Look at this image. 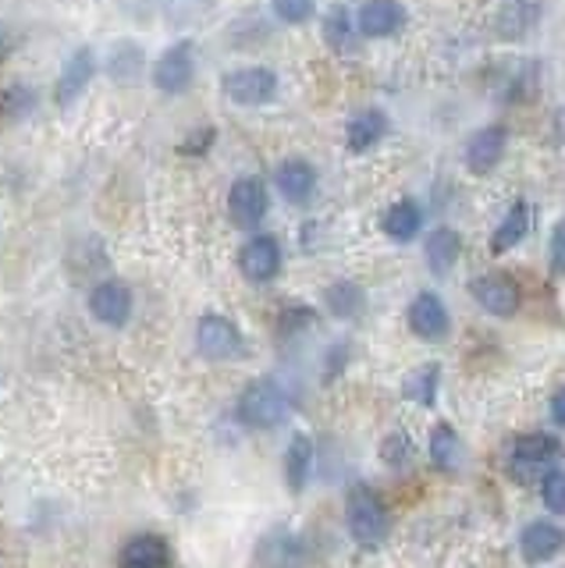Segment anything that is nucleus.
<instances>
[{
  "label": "nucleus",
  "instance_id": "nucleus-1",
  "mask_svg": "<svg viewBox=\"0 0 565 568\" xmlns=\"http://www.w3.org/2000/svg\"><path fill=\"white\" fill-rule=\"evenodd\" d=\"M235 416L250 430H278L292 416V398L274 377H260L242 387V395L235 402Z\"/></svg>",
  "mask_w": 565,
  "mask_h": 568
},
{
  "label": "nucleus",
  "instance_id": "nucleus-2",
  "mask_svg": "<svg viewBox=\"0 0 565 568\" xmlns=\"http://www.w3.org/2000/svg\"><path fill=\"white\" fill-rule=\"evenodd\" d=\"M345 526H349V537L363 550H377L387 540V508L374 487H366V484L349 487Z\"/></svg>",
  "mask_w": 565,
  "mask_h": 568
},
{
  "label": "nucleus",
  "instance_id": "nucleus-3",
  "mask_svg": "<svg viewBox=\"0 0 565 568\" xmlns=\"http://www.w3.org/2000/svg\"><path fill=\"white\" fill-rule=\"evenodd\" d=\"M562 440L555 434H523L519 440H512V448H508V476L516 479V484H541V476L547 469H555L558 466V458H562Z\"/></svg>",
  "mask_w": 565,
  "mask_h": 568
},
{
  "label": "nucleus",
  "instance_id": "nucleus-4",
  "mask_svg": "<svg viewBox=\"0 0 565 568\" xmlns=\"http://www.w3.org/2000/svg\"><path fill=\"white\" fill-rule=\"evenodd\" d=\"M192 342H196V352L210 363H228L245 355V334L224 313H203L196 320V331H192Z\"/></svg>",
  "mask_w": 565,
  "mask_h": 568
},
{
  "label": "nucleus",
  "instance_id": "nucleus-5",
  "mask_svg": "<svg viewBox=\"0 0 565 568\" xmlns=\"http://www.w3.org/2000/svg\"><path fill=\"white\" fill-rule=\"evenodd\" d=\"M153 89L164 97H182L189 93V85L196 82V43L192 40H179L171 43L161 58L153 61Z\"/></svg>",
  "mask_w": 565,
  "mask_h": 568
},
{
  "label": "nucleus",
  "instance_id": "nucleus-6",
  "mask_svg": "<svg viewBox=\"0 0 565 568\" xmlns=\"http://www.w3.org/2000/svg\"><path fill=\"white\" fill-rule=\"evenodd\" d=\"M278 85L281 82L274 75V68H263V64L232 68L221 75V93L235 106H268L278 97Z\"/></svg>",
  "mask_w": 565,
  "mask_h": 568
},
{
  "label": "nucleus",
  "instance_id": "nucleus-7",
  "mask_svg": "<svg viewBox=\"0 0 565 568\" xmlns=\"http://www.w3.org/2000/svg\"><path fill=\"white\" fill-rule=\"evenodd\" d=\"M85 310L103 327H125L135 313V295L125 281H97L85 295Z\"/></svg>",
  "mask_w": 565,
  "mask_h": 568
},
{
  "label": "nucleus",
  "instance_id": "nucleus-8",
  "mask_svg": "<svg viewBox=\"0 0 565 568\" xmlns=\"http://www.w3.org/2000/svg\"><path fill=\"white\" fill-rule=\"evenodd\" d=\"M268 210H271V195L260 178L245 174L228 189V217H232L235 227L256 231L263 224V217H268Z\"/></svg>",
  "mask_w": 565,
  "mask_h": 568
},
{
  "label": "nucleus",
  "instance_id": "nucleus-9",
  "mask_svg": "<svg viewBox=\"0 0 565 568\" xmlns=\"http://www.w3.org/2000/svg\"><path fill=\"white\" fill-rule=\"evenodd\" d=\"M281 263H285V253L274 235H253L239 248V271L253 284H271L281 274Z\"/></svg>",
  "mask_w": 565,
  "mask_h": 568
},
{
  "label": "nucleus",
  "instance_id": "nucleus-10",
  "mask_svg": "<svg viewBox=\"0 0 565 568\" xmlns=\"http://www.w3.org/2000/svg\"><path fill=\"white\" fill-rule=\"evenodd\" d=\"M470 295L481 302V310L498 316V320H508L519 313V284L512 281L508 274H481L470 281Z\"/></svg>",
  "mask_w": 565,
  "mask_h": 568
},
{
  "label": "nucleus",
  "instance_id": "nucleus-11",
  "mask_svg": "<svg viewBox=\"0 0 565 568\" xmlns=\"http://www.w3.org/2000/svg\"><path fill=\"white\" fill-rule=\"evenodd\" d=\"M97 75V53L93 47H75L64 58L61 71H58V85H54V103L58 106H72L85 89H90Z\"/></svg>",
  "mask_w": 565,
  "mask_h": 568
},
{
  "label": "nucleus",
  "instance_id": "nucleus-12",
  "mask_svg": "<svg viewBox=\"0 0 565 568\" xmlns=\"http://www.w3.org/2000/svg\"><path fill=\"white\" fill-rule=\"evenodd\" d=\"M541 18H544L541 0H505V4L494 11L491 29L505 43H519V40H526V36L541 26Z\"/></svg>",
  "mask_w": 565,
  "mask_h": 568
},
{
  "label": "nucleus",
  "instance_id": "nucleus-13",
  "mask_svg": "<svg viewBox=\"0 0 565 568\" xmlns=\"http://www.w3.org/2000/svg\"><path fill=\"white\" fill-rule=\"evenodd\" d=\"M405 8L398 0H363L356 11V32L366 40H387L405 29Z\"/></svg>",
  "mask_w": 565,
  "mask_h": 568
},
{
  "label": "nucleus",
  "instance_id": "nucleus-14",
  "mask_svg": "<svg viewBox=\"0 0 565 568\" xmlns=\"http://www.w3.org/2000/svg\"><path fill=\"white\" fill-rule=\"evenodd\" d=\"M405 320H410V331L423 337V342H441L448 334V310L437 292H416L410 310H405Z\"/></svg>",
  "mask_w": 565,
  "mask_h": 568
},
{
  "label": "nucleus",
  "instance_id": "nucleus-15",
  "mask_svg": "<svg viewBox=\"0 0 565 568\" xmlns=\"http://www.w3.org/2000/svg\"><path fill=\"white\" fill-rule=\"evenodd\" d=\"M256 561H260L263 568H306V561H310V547H306L303 537H299V532L274 529V532H268V537L260 540Z\"/></svg>",
  "mask_w": 565,
  "mask_h": 568
},
{
  "label": "nucleus",
  "instance_id": "nucleus-16",
  "mask_svg": "<svg viewBox=\"0 0 565 568\" xmlns=\"http://www.w3.org/2000/svg\"><path fill=\"white\" fill-rule=\"evenodd\" d=\"M274 189L281 192V200L292 206H306L316 195V168L303 156L281 160L274 171Z\"/></svg>",
  "mask_w": 565,
  "mask_h": 568
},
{
  "label": "nucleus",
  "instance_id": "nucleus-17",
  "mask_svg": "<svg viewBox=\"0 0 565 568\" xmlns=\"http://www.w3.org/2000/svg\"><path fill=\"white\" fill-rule=\"evenodd\" d=\"M505 142H508V132L502 129V124H484V129H476L466 142V150H463L466 168L473 174H491L502 164Z\"/></svg>",
  "mask_w": 565,
  "mask_h": 568
},
{
  "label": "nucleus",
  "instance_id": "nucleus-18",
  "mask_svg": "<svg viewBox=\"0 0 565 568\" xmlns=\"http://www.w3.org/2000/svg\"><path fill=\"white\" fill-rule=\"evenodd\" d=\"M118 568H171V544L161 532H135L121 544Z\"/></svg>",
  "mask_w": 565,
  "mask_h": 568
},
{
  "label": "nucleus",
  "instance_id": "nucleus-19",
  "mask_svg": "<svg viewBox=\"0 0 565 568\" xmlns=\"http://www.w3.org/2000/svg\"><path fill=\"white\" fill-rule=\"evenodd\" d=\"M562 547H565V529L552 519H534V523H526L519 532V550L529 565L552 561Z\"/></svg>",
  "mask_w": 565,
  "mask_h": 568
},
{
  "label": "nucleus",
  "instance_id": "nucleus-20",
  "mask_svg": "<svg viewBox=\"0 0 565 568\" xmlns=\"http://www.w3.org/2000/svg\"><path fill=\"white\" fill-rule=\"evenodd\" d=\"M529 227H534V210H529L526 200H516L508 206L505 213V221L494 227V235H491V253L494 256H505L512 253L526 235H529Z\"/></svg>",
  "mask_w": 565,
  "mask_h": 568
},
{
  "label": "nucleus",
  "instance_id": "nucleus-21",
  "mask_svg": "<svg viewBox=\"0 0 565 568\" xmlns=\"http://www.w3.org/2000/svg\"><path fill=\"white\" fill-rule=\"evenodd\" d=\"M384 135H387V114L377 111V106H366V111L352 114L349 124H345V146H349L352 153L374 150Z\"/></svg>",
  "mask_w": 565,
  "mask_h": 568
},
{
  "label": "nucleus",
  "instance_id": "nucleus-22",
  "mask_svg": "<svg viewBox=\"0 0 565 568\" xmlns=\"http://www.w3.org/2000/svg\"><path fill=\"white\" fill-rule=\"evenodd\" d=\"M463 256V239H458L455 227H434L427 242H423V260H427L431 274L445 277L452 266Z\"/></svg>",
  "mask_w": 565,
  "mask_h": 568
},
{
  "label": "nucleus",
  "instance_id": "nucleus-23",
  "mask_svg": "<svg viewBox=\"0 0 565 568\" xmlns=\"http://www.w3.org/2000/svg\"><path fill=\"white\" fill-rule=\"evenodd\" d=\"M313 462H316V452H313V437L310 434H292L289 448H285V484L292 494H303L310 476H313Z\"/></svg>",
  "mask_w": 565,
  "mask_h": 568
},
{
  "label": "nucleus",
  "instance_id": "nucleus-24",
  "mask_svg": "<svg viewBox=\"0 0 565 568\" xmlns=\"http://www.w3.org/2000/svg\"><path fill=\"white\" fill-rule=\"evenodd\" d=\"M431 462L448 476H455L458 469H463L466 444H463V437H458V430L452 423H437L431 430Z\"/></svg>",
  "mask_w": 565,
  "mask_h": 568
},
{
  "label": "nucleus",
  "instance_id": "nucleus-25",
  "mask_svg": "<svg viewBox=\"0 0 565 568\" xmlns=\"http://www.w3.org/2000/svg\"><path fill=\"white\" fill-rule=\"evenodd\" d=\"M143 71H147V50L139 47L135 40H121L111 47L108 53V75L111 82L118 85H132L143 79Z\"/></svg>",
  "mask_w": 565,
  "mask_h": 568
},
{
  "label": "nucleus",
  "instance_id": "nucleus-26",
  "mask_svg": "<svg viewBox=\"0 0 565 568\" xmlns=\"http://www.w3.org/2000/svg\"><path fill=\"white\" fill-rule=\"evenodd\" d=\"M381 227H384V235L405 245V242H413L420 235V227H423V210L416 200H398L384 210V217H381Z\"/></svg>",
  "mask_w": 565,
  "mask_h": 568
},
{
  "label": "nucleus",
  "instance_id": "nucleus-27",
  "mask_svg": "<svg viewBox=\"0 0 565 568\" xmlns=\"http://www.w3.org/2000/svg\"><path fill=\"white\" fill-rule=\"evenodd\" d=\"M437 387H441V366L437 363H423L416 366L410 377L402 384V395L423 405V408H434L437 405Z\"/></svg>",
  "mask_w": 565,
  "mask_h": 568
},
{
  "label": "nucleus",
  "instance_id": "nucleus-28",
  "mask_svg": "<svg viewBox=\"0 0 565 568\" xmlns=\"http://www.w3.org/2000/svg\"><path fill=\"white\" fill-rule=\"evenodd\" d=\"M324 40L331 50L339 53H352V47H356L360 32H356V18L349 14V8H331L327 18H324Z\"/></svg>",
  "mask_w": 565,
  "mask_h": 568
},
{
  "label": "nucleus",
  "instance_id": "nucleus-29",
  "mask_svg": "<svg viewBox=\"0 0 565 568\" xmlns=\"http://www.w3.org/2000/svg\"><path fill=\"white\" fill-rule=\"evenodd\" d=\"M153 11L174 29H189L206 18L210 0H153Z\"/></svg>",
  "mask_w": 565,
  "mask_h": 568
},
{
  "label": "nucleus",
  "instance_id": "nucleus-30",
  "mask_svg": "<svg viewBox=\"0 0 565 568\" xmlns=\"http://www.w3.org/2000/svg\"><path fill=\"white\" fill-rule=\"evenodd\" d=\"M324 302H327V310L331 316H339V320H352V316H360L363 306H366V295L360 284H352V281H334L331 288L324 292Z\"/></svg>",
  "mask_w": 565,
  "mask_h": 568
},
{
  "label": "nucleus",
  "instance_id": "nucleus-31",
  "mask_svg": "<svg viewBox=\"0 0 565 568\" xmlns=\"http://www.w3.org/2000/svg\"><path fill=\"white\" fill-rule=\"evenodd\" d=\"M32 111H37V93H32V85L11 82V85L0 89V114H4L8 121H22Z\"/></svg>",
  "mask_w": 565,
  "mask_h": 568
},
{
  "label": "nucleus",
  "instance_id": "nucleus-32",
  "mask_svg": "<svg viewBox=\"0 0 565 568\" xmlns=\"http://www.w3.org/2000/svg\"><path fill=\"white\" fill-rule=\"evenodd\" d=\"M541 505L552 511V515H565V469L555 466L541 476Z\"/></svg>",
  "mask_w": 565,
  "mask_h": 568
},
{
  "label": "nucleus",
  "instance_id": "nucleus-33",
  "mask_svg": "<svg viewBox=\"0 0 565 568\" xmlns=\"http://www.w3.org/2000/svg\"><path fill=\"white\" fill-rule=\"evenodd\" d=\"M271 11L285 26H306L316 14V0H271Z\"/></svg>",
  "mask_w": 565,
  "mask_h": 568
},
{
  "label": "nucleus",
  "instance_id": "nucleus-34",
  "mask_svg": "<svg viewBox=\"0 0 565 568\" xmlns=\"http://www.w3.org/2000/svg\"><path fill=\"white\" fill-rule=\"evenodd\" d=\"M410 455H413V444H410V437H405L402 430H395V434H387V440L381 444V458L387 462V466H405L410 462Z\"/></svg>",
  "mask_w": 565,
  "mask_h": 568
},
{
  "label": "nucleus",
  "instance_id": "nucleus-35",
  "mask_svg": "<svg viewBox=\"0 0 565 568\" xmlns=\"http://www.w3.org/2000/svg\"><path fill=\"white\" fill-rule=\"evenodd\" d=\"M214 139H218L214 129H196L179 142V153L182 156H203V153H210V146H214Z\"/></svg>",
  "mask_w": 565,
  "mask_h": 568
},
{
  "label": "nucleus",
  "instance_id": "nucleus-36",
  "mask_svg": "<svg viewBox=\"0 0 565 568\" xmlns=\"http://www.w3.org/2000/svg\"><path fill=\"white\" fill-rule=\"evenodd\" d=\"M552 274L565 277V217L552 231Z\"/></svg>",
  "mask_w": 565,
  "mask_h": 568
},
{
  "label": "nucleus",
  "instance_id": "nucleus-37",
  "mask_svg": "<svg viewBox=\"0 0 565 568\" xmlns=\"http://www.w3.org/2000/svg\"><path fill=\"white\" fill-rule=\"evenodd\" d=\"M552 419H555L558 426H565V387L552 398Z\"/></svg>",
  "mask_w": 565,
  "mask_h": 568
},
{
  "label": "nucleus",
  "instance_id": "nucleus-38",
  "mask_svg": "<svg viewBox=\"0 0 565 568\" xmlns=\"http://www.w3.org/2000/svg\"><path fill=\"white\" fill-rule=\"evenodd\" d=\"M8 50H11V26L0 18V61L8 58Z\"/></svg>",
  "mask_w": 565,
  "mask_h": 568
}]
</instances>
